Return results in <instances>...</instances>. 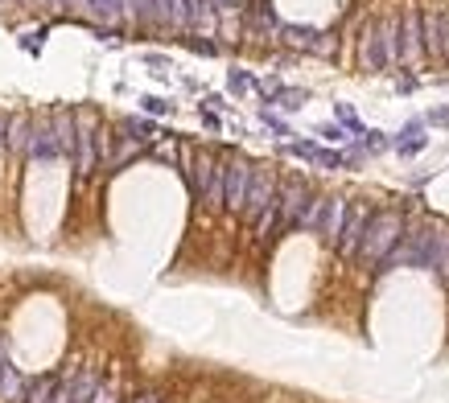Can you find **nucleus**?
<instances>
[{
	"mask_svg": "<svg viewBox=\"0 0 449 403\" xmlns=\"http://www.w3.org/2000/svg\"><path fill=\"white\" fill-rule=\"evenodd\" d=\"M62 157L58 148V136H54V124L33 116V132H29V161H42V165H54Z\"/></svg>",
	"mask_w": 449,
	"mask_h": 403,
	"instance_id": "obj_1",
	"label": "nucleus"
},
{
	"mask_svg": "<svg viewBox=\"0 0 449 403\" xmlns=\"http://www.w3.org/2000/svg\"><path fill=\"white\" fill-rule=\"evenodd\" d=\"M50 124H54V136H58L62 157L75 161V148H79V111H75V107H58V111L50 116Z\"/></svg>",
	"mask_w": 449,
	"mask_h": 403,
	"instance_id": "obj_2",
	"label": "nucleus"
},
{
	"mask_svg": "<svg viewBox=\"0 0 449 403\" xmlns=\"http://www.w3.org/2000/svg\"><path fill=\"white\" fill-rule=\"evenodd\" d=\"M25 391H29V383L21 379V370L13 366L8 350L0 346V403H25Z\"/></svg>",
	"mask_w": 449,
	"mask_h": 403,
	"instance_id": "obj_3",
	"label": "nucleus"
},
{
	"mask_svg": "<svg viewBox=\"0 0 449 403\" xmlns=\"http://www.w3.org/2000/svg\"><path fill=\"white\" fill-rule=\"evenodd\" d=\"M29 132H33V116H13L8 124V157L13 161H29Z\"/></svg>",
	"mask_w": 449,
	"mask_h": 403,
	"instance_id": "obj_4",
	"label": "nucleus"
},
{
	"mask_svg": "<svg viewBox=\"0 0 449 403\" xmlns=\"http://www.w3.org/2000/svg\"><path fill=\"white\" fill-rule=\"evenodd\" d=\"M87 17H95V21H103V25H116L128 8H124V0H87V8H83Z\"/></svg>",
	"mask_w": 449,
	"mask_h": 403,
	"instance_id": "obj_5",
	"label": "nucleus"
},
{
	"mask_svg": "<svg viewBox=\"0 0 449 403\" xmlns=\"http://www.w3.org/2000/svg\"><path fill=\"white\" fill-rule=\"evenodd\" d=\"M58 383H62V370L33 379V383H29V391H25V403H50V400H54V391H58Z\"/></svg>",
	"mask_w": 449,
	"mask_h": 403,
	"instance_id": "obj_6",
	"label": "nucleus"
},
{
	"mask_svg": "<svg viewBox=\"0 0 449 403\" xmlns=\"http://www.w3.org/2000/svg\"><path fill=\"white\" fill-rule=\"evenodd\" d=\"M243 193H248V169L243 165H231V173H227V202L239 206Z\"/></svg>",
	"mask_w": 449,
	"mask_h": 403,
	"instance_id": "obj_7",
	"label": "nucleus"
},
{
	"mask_svg": "<svg viewBox=\"0 0 449 403\" xmlns=\"http://www.w3.org/2000/svg\"><path fill=\"white\" fill-rule=\"evenodd\" d=\"M124 8H128V17L136 25H149L157 17V0H124Z\"/></svg>",
	"mask_w": 449,
	"mask_h": 403,
	"instance_id": "obj_8",
	"label": "nucleus"
},
{
	"mask_svg": "<svg viewBox=\"0 0 449 403\" xmlns=\"http://www.w3.org/2000/svg\"><path fill=\"white\" fill-rule=\"evenodd\" d=\"M157 17L169 25H185V4L181 0H157Z\"/></svg>",
	"mask_w": 449,
	"mask_h": 403,
	"instance_id": "obj_9",
	"label": "nucleus"
},
{
	"mask_svg": "<svg viewBox=\"0 0 449 403\" xmlns=\"http://www.w3.org/2000/svg\"><path fill=\"white\" fill-rule=\"evenodd\" d=\"M120 400V387H116V374L107 379V383H99V391L91 395V403H116Z\"/></svg>",
	"mask_w": 449,
	"mask_h": 403,
	"instance_id": "obj_10",
	"label": "nucleus"
},
{
	"mask_svg": "<svg viewBox=\"0 0 449 403\" xmlns=\"http://www.w3.org/2000/svg\"><path fill=\"white\" fill-rule=\"evenodd\" d=\"M404 58H416V13H408V21H404Z\"/></svg>",
	"mask_w": 449,
	"mask_h": 403,
	"instance_id": "obj_11",
	"label": "nucleus"
},
{
	"mask_svg": "<svg viewBox=\"0 0 449 403\" xmlns=\"http://www.w3.org/2000/svg\"><path fill=\"white\" fill-rule=\"evenodd\" d=\"M8 124H13V116L0 111V157H8Z\"/></svg>",
	"mask_w": 449,
	"mask_h": 403,
	"instance_id": "obj_12",
	"label": "nucleus"
},
{
	"mask_svg": "<svg viewBox=\"0 0 449 403\" xmlns=\"http://www.w3.org/2000/svg\"><path fill=\"white\" fill-rule=\"evenodd\" d=\"M42 8H54V13H70V0H42Z\"/></svg>",
	"mask_w": 449,
	"mask_h": 403,
	"instance_id": "obj_13",
	"label": "nucleus"
},
{
	"mask_svg": "<svg viewBox=\"0 0 449 403\" xmlns=\"http://www.w3.org/2000/svg\"><path fill=\"white\" fill-rule=\"evenodd\" d=\"M128 128H132L140 140H153V128H149V124H128Z\"/></svg>",
	"mask_w": 449,
	"mask_h": 403,
	"instance_id": "obj_14",
	"label": "nucleus"
},
{
	"mask_svg": "<svg viewBox=\"0 0 449 403\" xmlns=\"http://www.w3.org/2000/svg\"><path fill=\"white\" fill-rule=\"evenodd\" d=\"M8 4H17V0H0V8H8Z\"/></svg>",
	"mask_w": 449,
	"mask_h": 403,
	"instance_id": "obj_15",
	"label": "nucleus"
},
{
	"mask_svg": "<svg viewBox=\"0 0 449 403\" xmlns=\"http://www.w3.org/2000/svg\"><path fill=\"white\" fill-rule=\"evenodd\" d=\"M17 4H29V0H17Z\"/></svg>",
	"mask_w": 449,
	"mask_h": 403,
	"instance_id": "obj_16",
	"label": "nucleus"
}]
</instances>
